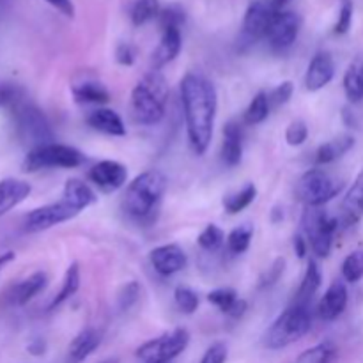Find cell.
I'll return each mask as SVG.
<instances>
[{
	"label": "cell",
	"instance_id": "obj_15",
	"mask_svg": "<svg viewBox=\"0 0 363 363\" xmlns=\"http://www.w3.org/2000/svg\"><path fill=\"white\" fill-rule=\"evenodd\" d=\"M335 77V62L328 52H318L305 73V87L311 92L325 89Z\"/></svg>",
	"mask_w": 363,
	"mask_h": 363
},
{
	"label": "cell",
	"instance_id": "obj_39",
	"mask_svg": "<svg viewBox=\"0 0 363 363\" xmlns=\"http://www.w3.org/2000/svg\"><path fill=\"white\" fill-rule=\"evenodd\" d=\"M184 18H186L184 16V11L179 6H176V4H172V6L160 11L158 20L162 28L165 30V28H181V25L184 23Z\"/></svg>",
	"mask_w": 363,
	"mask_h": 363
},
{
	"label": "cell",
	"instance_id": "obj_13",
	"mask_svg": "<svg viewBox=\"0 0 363 363\" xmlns=\"http://www.w3.org/2000/svg\"><path fill=\"white\" fill-rule=\"evenodd\" d=\"M89 179L105 194L121 190L128 181V169L113 160H103L89 170Z\"/></svg>",
	"mask_w": 363,
	"mask_h": 363
},
{
	"label": "cell",
	"instance_id": "obj_38",
	"mask_svg": "<svg viewBox=\"0 0 363 363\" xmlns=\"http://www.w3.org/2000/svg\"><path fill=\"white\" fill-rule=\"evenodd\" d=\"M174 300H176L177 308L188 315L194 314L199 308V296L195 291L190 289V287H176V291H174Z\"/></svg>",
	"mask_w": 363,
	"mask_h": 363
},
{
	"label": "cell",
	"instance_id": "obj_16",
	"mask_svg": "<svg viewBox=\"0 0 363 363\" xmlns=\"http://www.w3.org/2000/svg\"><path fill=\"white\" fill-rule=\"evenodd\" d=\"M48 284V277L45 272H35L28 275L27 279L20 280L18 284L9 287L6 294V300L14 307H23L28 301L34 300L39 293H43Z\"/></svg>",
	"mask_w": 363,
	"mask_h": 363
},
{
	"label": "cell",
	"instance_id": "obj_49",
	"mask_svg": "<svg viewBox=\"0 0 363 363\" xmlns=\"http://www.w3.org/2000/svg\"><path fill=\"white\" fill-rule=\"evenodd\" d=\"M307 248H308L307 240H305L301 234H296V236H294V252L298 254V257L303 259L305 255H307Z\"/></svg>",
	"mask_w": 363,
	"mask_h": 363
},
{
	"label": "cell",
	"instance_id": "obj_4",
	"mask_svg": "<svg viewBox=\"0 0 363 363\" xmlns=\"http://www.w3.org/2000/svg\"><path fill=\"white\" fill-rule=\"evenodd\" d=\"M169 85L160 71L145 74L131 92V113L144 126H155L165 117Z\"/></svg>",
	"mask_w": 363,
	"mask_h": 363
},
{
	"label": "cell",
	"instance_id": "obj_14",
	"mask_svg": "<svg viewBox=\"0 0 363 363\" xmlns=\"http://www.w3.org/2000/svg\"><path fill=\"white\" fill-rule=\"evenodd\" d=\"M151 266L163 277H172L183 272L188 264V257L179 245H162L149 254Z\"/></svg>",
	"mask_w": 363,
	"mask_h": 363
},
{
	"label": "cell",
	"instance_id": "obj_30",
	"mask_svg": "<svg viewBox=\"0 0 363 363\" xmlns=\"http://www.w3.org/2000/svg\"><path fill=\"white\" fill-rule=\"evenodd\" d=\"M255 197H257V188H255L254 183H248L241 190L225 195L222 204L229 215H238L243 209H247L255 201Z\"/></svg>",
	"mask_w": 363,
	"mask_h": 363
},
{
	"label": "cell",
	"instance_id": "obj_50",
	"mask_svg": "<svg viewBox=\"0 0 363 363\" xmlns=\"http://www.w3.org/2000/svg\"><path fill=\"white\" fill-rule=\"evenodd\" d=\"M14 257H16V255H14V252H6V254L0 255V272H2V269L6 268L11 261H14Z\"/></svg>",
	"mask_w": 363,
	"mask_h": 363
},
{
	"label": "cell",
	"instance_id": "obj_1",
	"mask_svg": "<svg viewBox=\"0 0 363 363\" xmlns=\"http://www.w3.org/2000/svg\"><path fill=\"white\" fill-rule=\"evenodd\" d=\"M181 103L188 140L195 155L202 156L211 145L218 112V94L215 85L204 74L186 73L181 80Z\"/></svg>",
	"mask_w": 363,
	"mask_h": 363
},
{
	"label": "cell",
	"instance_id": "obj_25",
	"mask_svg": "<svg viewBox=\"0 0 363 363\" xmlns=\"http://www.w3.org/2000/svg\"><path fill=\"white\" fill-rule=\"evenodd\" d=\"M62 199L67 202V204L73 206L78 213L87 209L89 206H92L96 201H98V197H96V194L92 191V188L80 179L66 181V184H64Z\"/></svg>",
	"mask_w": 363,
	"mask_h": 363
},
{
	"label": "cell",
	"instance_id": "obj_35",
	"mask_svg": "<svg viewBox=\"0 0 363 363\" xmlns=\"http://www.w3.org/2000/svg\"><path fill=\"white\" fill-rule=\"evenodd\" d=\"M342 277L346 282L357 284L363 279V250H354L344 259Z\"/></svg>",
	"mask_w": 363,
	"mask_h": 363
},
{
	"label": "cell",
	"instance_id": "obj_5",
	"mask_svg": "<svg viewBox=\"0 0 363 363\" xmlns=\"http://www.w3.org/2000/svg\"><path fill=\"white\" fill-rule=\"evenodd\" d=\"M312 330L311 305L296 303L286 308L279 318L273 321L264 335V346L268 350H282L303 339Z\"/></svg>",
	"mask_w": 363,
	"mask_h": 363
},
{
	"label": "cell",
	"instance_id": "obj_7",
	"mask_svg": "<svg viewBox=\"0 0 363 363\" xmlns=\"http://www.w3.org/2000/svg\"><path fill=\"white\" fill-rule=\"evenodd\" d=\"M342 190V181L335 179L323 169H312L300 177L296 184L298 201L307 208H321Z\"/></svg>",
	"mask_w": 363,
	"mask_h": 363
},
{
	"label": "cell",
	"instance_id": "obj_40",
	"mask_svg": "<svg viewBox=\"0 0 363 363\" xmlns=\"http://www.w3.org/2000/svg\"><path fill=\"white\" fill-rule=\"evenodd\" d=\"M353 13H354L353 0H340L339 18H337L335 27H333V32H335V34L342 35L350 32L351 23H353Z\"/></svg>",
	"mask_w": 363,
	"mask_h": 363
},
{
	"label": "cell",
	"instance_id": "obj_34",
	"mask_svg": "<svg viewBox=\"0 0 363 363\" xmlns=\"http://www.w3.org/2000/svg\"><path fill=\"white\" fill-rule=\"evenodd\" d=\"M252 238H254V227L250 223H243V225L230 230V234L227 236V248L234 255L243 254L250 247Z\"/></svg>",
	"mask_w": 363,
	"mask_h": 363
},
{
	"label": "cell",
	"instance_id": "obj_27",
	"mask_svg": "<svg viewBox=\"0 0 363 363\" xmlns=\"http://www.w3.org/2000/svg\"><path fill=\"white\" fill-rule=\"evenodd\" d=\"M73 92V98L77 103H85V105H103V103H108L110 92L105 87V84L96 80H85L80 84H74L71 87Z\"/></svg>",
	"mask_w": 363,
	"mask_h": 363
},
{
	"label": "cell",
	"instance_id": "obj_3",
	"mask_svg": "<svg viewBox=\"0 0 363 363\" xmlns=\"http://www.w3.org/2000/svg\"><path fill=\"white\" fill-rule=\"evenodd\" d=\"M167 191V177L160 170H147L135 177L126 188L123 206L124 211L138 222L152 220L163 195Z\"/></svg>",
	"mask_w": 363,
	"mask_h": 363
},
{
	"label": "cell",
	"instance_id": "obj_42",
	"mask_svg": "<svg viewBox=\"0 0 363 363\" xmlns=\"http://www.w3.org/2000/svg\"><path fill=\"white\" fill-rule=\"evenodd\" d=\"M293 91L294 87L291 82H284V84L277 85L272 92H268L269 106H272V108H280V106H284L291 98H293Z\"/></svg>",
	"mask_w": 363,
	"mask_h": 363
},
{
	"label": "cell",
	"instance_id": "obj_53",
	"mask_svg": "<svg viewBox=\"0 0 363 363\" xmlns=\"http://www.w3.org/2000/svg\"><path fill=\"white\" fill-rule=\"evenodd\" d=\"M101 363H119V360H116V358H110V360H105V362H101Z\"/></svg>",
	"mask_w": 363,
	"mask_h": 363
},
{
	"label": "cell",
	"instance_id": "obj_47",
	"mask_svg": "<svg viewBox=\"0 0 363 363\" xmlns=\"http://www.w3.org/2000/svg\"><path fill=\"white\" fill-rule=\"evenodd\" d=\"M45 2H48L52 7H55V9L59 11V13H62L64 16H67V18L74 16L73 0H45Z\"/></svg>",
	"mask_w": 363,
	"mask_h": 363
},
{
	"label": "cell",
	"instance_id": "obj_23",
	"mask_svg": "<svg viewBox=\"0 0 363 363\" xmlns=\"http://www.w3.org/2000/svg\"><path fill=\"white\" fill-rule=\"evenodd\" d=\"M101 344V333L94 328H85L78 333L69 344L67 350V360L69 363H82L87 360Z\"/></svg>",
	"mask_w": 363,
	"mask_h": 363
},
{
	"label": "cell",
	"instance_id": "obj_20",
	"mask_svg": "<svg viewBox=\"0 0 363 363\" xmlns=\"http://www.w3.org/2000/svg\"><path fill=\"white\" fill-rule=\"evenodd\" d=\"M87 124L92 130L108 137H124L126 126L119 113L112 108H96L87 116Z\"/></svg>",
	"mask_w": 363,
	"mask_h": 363
},
{
	"label": "cell",
	"instance_id": "obj_24",
	"mask_svg": "<svg viewBox=\"0 0 363 363\" xmlns=\"http://www.w3.org/2000/svg\"><path fill=\"white\" fill-rule=\"evenodd\" d=\"M208 301L211 305H215L220 312H223V314H227L233 319H240L248 308L247 301L241 300L236 294V291L229 289V287L211 291V293L208 294Z\"/></svg>",
	"mask_w": 363,
	"mask_h": 363
},
{
	"label": "cell",
	"instance_id": "obj_51",
	"mask_svg": "<svg viewBox=\"0 0 363 363\" xmlns=\"http://www.w3.org/2000/svg\"><path fill=\"white\" fill-rule=\"evenodd\" d=\"M269 2H272V6L275 7L277 11H284V7H286L287 4L293 2V0H269Z\"/></svg>",
	"mask_w": 363,
	"mask_h": 363
},
{
	"label": "cell",
	"instance_id": "obj_45",
	"mask_svg": "<svg viewBox=\"0 0 363 363\" xmlns=\"http://www.w3.org/2000/svg\"><path fill=\"white\" fill-rule=\"evenodd\" d=\"M284 266H286V261H284V259H277V261L273 262L272 268H268V272H266L264 277L261 279V287H269L275 282H279L280 275L284 273Z\"/></svg>",
	"mask_w": 363,
	"mask_h": 363
},
{
	"label": "cell",
	"instance_id": "obj_18",
	"mask_svg": "<svg viewBox=\"0 0 363 363\" xmlns=\"http://www.w3.org/2000/svg\"><path fill=\"white\" fill-rule=\"evenodd\" d=\"M181 48H183L181 28H165L158 46H156V50L152 52V57H151L152 69L160 71L162 67H165L167 64L172 62V60L179 55Z\"/></svg>",
	"mask_w": 363,
	"mask_h": 363
},
{
	"label": "cell",
	"instance_id": "obj_12",
	"mask_svg": "<svg viewBox=\"0 0 363 363\" xmlns=\"http://www.w3.org/2000/svg\"><path fill=\"white\" fill-rule=\"evenodd\" d=\"M301 28L300 14L294 11H279L266 34V41L273 50H286L296 41Z\"/></svg>",
	"mask_w": 363,
	"mask_h": 363
},
{
	"label": "cell",
	"instance_id": "obj_43",
	"mask_svg": "<svg viewBox=\"0 0 363 363\" xmlns=\"http://www.w3.org/2000/svg\"><path fill=\"white\" fill-rule=\"evenodd\" d=\"M138 296H140V286H138L135 280H131V282H128L126 286L121 289L119 296H117L121 311H128V308L133 307L138 301Z\"/></svg>",
	"mask_w": 363,
	"mask_h": 363
},
{
	"label": "cell",
	"instance_id": "obj_19",
	"mask_svg": "<svg viewBox=\"0 0 363 363\" xmlns=\"http://www.w3.org/2000/svg\"><path fill=\"white\" fill-rule=\"evenodd\" d=\"M340 211H342L340 220L346 227L357 225L363 218V169L347 190L342 206H340Z\"/></svg>",
	"mask_w": 363,
	"mask_h": 363
},
{
	"label": "cell",
	"instance_id": "obj_11",
	"mask_svg": "<svg viewBox=\"0 0 363 363\" xmlns=\"http://www.w3.org/2000/svg\"><path fill=\"white\" fill-rule=\"evenodd\" d=\"M78 215L77 209L73 206L67 204L64 199L53 204L41 206L35 208L25 216L23 220V229L25 233H41V230H48L52 227L59 225V223L69 222L74 216Z\"/></svg>",
	"mask_w": 363,
	"mask_h": 363
},
{
	"label": "cell",
	"instance_id": "obj_36",
	"mask_svg": "<svg viewBox=\"0 0 363 363\" xmlns=\"http://www.w3.org/2000/svg\"><path fill=\"white\" fill-rule=\"evenodd\" d=\"M333 353H335V350H333V346L330 342L318 344V346L303 351L298 357L296 363H330L333 358Z\"/></svg>",
	"mask_w": 363,
	"mask_h": 363
},
{
	"label": "cell",
	"instance_id": "obj_8",
	"mask_svg": "<svg viewBox=\"0 0 363 363\" xmlns=\"http://www.w3.org/2000/svg\"><path fill=\"white\" fill-rule=\"evenodd\" d=\"M190 344V333L184 328H176L156 339L147 340L137 350V358L142 363H170L184 353Z\"/></svg>",
	"mask_w": 363,
	"mask_h": 363
},
{
	"label": "cell",
	"instance_id": "obj_2",
	"mask_svg": "<svg viewBox=\"0 0 363 363\" xmlns=\"http://www.w3.org/2000/svg\"><path fill=\"white\" fill-rule=\"evenodd\" d=\"M4 91H6L4 106H7V110H9L14 130H16L18 138L23 144L30 145V149H34L39 147V145L55 142V135H53L48 119L35 103H32L16 87H4Z\"/></svg>",
	"mask_w": 363,
	"mask_h": 363
},
{
	"label": "cell",
	"instance_id": "obj_46",
	"mask_svg": "<svg viewBox=\"0 0 363 363\" xmlns=\"http://www.w3.org/2000/svg\"><path fill=\"white\" fill-rule=\"evenodd\" d=\"M116 59L121 66H133L135 59H137V52L130 43H121L116 50Z\"/></svg>",
	"mask_w": 363,
	"mask_h": 363
},
{
	"label": "cell",
	"instance_id": "obj_26",
	"mask_svg": "<svg viewBox=\"0 0 363 363\" xmlns=\"http://www.w3.org/2000/svg\"><path fill=\"white\" fill-rule=\"evenodd\" d=\"M354 147V137L351 135H339V137L332 138L315 152V165H330V163L337 162L342 158L344 155Z\"/></svg>",
	"mask_w": 363,
	"mask_h": 363
},
{
	"label": "cell",
	"instance_id": "obj_41",
	"mask_svg": "<svg viewBox=\"0 0 363 363\" xmlns=\"http://www.w3.org/2000/svg\"><path fill=\"white\" fill-rule=\"evenodd\" d=\"M307 137H308V128H307V124H305L301 119L293 121V123L287 126L286 140H287V144L293 145V147L305 144Z\"/></svg>",
	"mask_w": 363,
	"mask_h": 363
},
{
	"label": "cell",
	"instance_id": "obj_10",
	"mask_svg": "<svg viewBox=\"0 0 363 363\" xmlns=\"http://www.w3.org/2000/svg\"><path fill=\"white\" fill-rule=\"evenodd\" d=\"M279 11L272 6L269 0H254L248 6L245 13L243 25L240 32V46L241 48H250L261 39H266L268 28L272 25L273 18Z\"/></svg>",
	"mask_w": 363,
	"mask_h": 363
},
{
	"label": "cell",
	"instance_id": "obj_9",
	"mask_svg": "<svg viewBox=\"0 0 363 363\" xmlns=\"http://www.w3.org/2000/svg\"><path fill=\"white\" fill-rule=\"evenodd\" d=\"M339 227V220L330 216L319 208H308L303 215V230L308 238L312 252L318 257H328L332 252L333 236Z\"/></svg>",
	"mask_w": 363,
	"mask_h": 363
},
{
	"label": "cell",
	"instance_id": "obj_6",
	"mask_svg": "<svg viewBox=\"0 0 363 363\" xmlns=\"http://www.w3.org/2000/svg\"><path fill=\"white\" fill-rule=\"evenodd\" d=\"M84 162V152L78 151L77 147L52 142V144L30 149L23 160V170L25 172H38V170L45 169H74Z\"/></svg>",
	"mask_w": 363,
	"mask_h": 363
},
{
	"label": "cell",
	"instance_id": "obj_31",
	"mask_svg": "<svg viewBox=\"0 0 363 363\" xmlns=\"http://www.w3.org/2000/svg\"><path fill=\"white\" fill-rule=\"evenodd\" d=\"M78 289H80V266H78V262H73V264H69V268L66 269L62 286H60V291L57 293V296L53 298L52 303H50V308H55L59 307V305H62L64 301L69 300L73 294H77Z\"/></svg>",
	"mask_w": 363,
	"mask_h": 363
},
{
	"label": "cell",
	"instance_id": "obj_48",
	"mask_svg": "<svg viewBox=\"0 0 363 363\" xmlns=\"http://www.w3.org/2000/svg\"><path fill=\"white\" fill-rule=\"evenodd\" d=\"M28 353L34 354V357H41V354L46 353V342L43 339H34L27 346Z\"/></svg>",
	"mask_w": 363,
	"mask_h": 363
},
{
	"label": "cell",
	"instance_id": "obj_33",
	"mask_svg": "<svg viewBox=\"0 0 363 363\" xmlns=\"http://www.w3.org/2000/svg\"><path fill=\"white\" fill-rule=\"evenodd\" d=\"M269 99H268V92L261 91L254 96V99L248 105L247 112H245V123L250 124V126H255V124H261L262 121L268 119L269 116Z\"/></svg>",
	"mask_w": 363,
	"mask_h": 363
},
{
	"label": "cell",
	"instance_id": "obj_52",
	"mask_svg": "<svg viewBox=\"0 0 363 363\" xmlns=\"http://www.w3.org/2000/svg\"><path fill=\"white\" fill-rule=\"evenodd\" d=\"M4 103H6V91L2 87L0 89V106H4Z\"/></svg>",
	"mask_w": 363,
	"mask_h": 363
},
{
	"label": "cell",
	"instance_id": "obj_28",
	"mask_svg": "<svg viewBox=\"0 0 363 363\" xmlns=\"http://www.w3.org/2000/svg\"><path fill=\"white\" fill-rule=\"evenodd\" d=\"M323 282V275L321 269H319L318 262L315 261H308L307 272H305L303 280L300 284V289L296 293V303H303V305H311L312 298L315 296L318 289L321 287Z\"/></svg>",
	"mask_w": 363,
	"mask_h": 363
},
{
	"label": "cell",
	"instance_id": "obj_21",
	"mask_svg": "<svg viewBox=\"0 0 363 363\" xmlns=\"http://www.w3.org/2000/svg\"><path fill=\"white\" fill-rule=\"evenodd\" d=\"M30 191L32 186L27 181L16 179V177H7L0 181V216L21 204L30 195Z\"/></svg>",
	"mask_w": 363,
	"mask_h": 363
},
{
	"label": "cell",
	"instance_id": "obj_29",
	"mask_svg": "<svg viewBox=\"0 0 363 363\" xmlns=\"http://www.w3.org/2000/svg\"><path fill=\"white\" fill-rule=\"evenodd\" d=\"M344 92L351 103H358L363 99V59L358 57L344 74Z\"/></svg>",
	"mask_w": 363,
	"mask_h": 363
},
{
	"label": "cell",
	"instance_id": "obj_37",
	"mask_svg": "<svg viewBox=\"0 0 363 363\" xmlns=\"http://www.w3.org/2000/svg\"><path fill=\"white\" fill-rule=\"evenodd\" d=\"M197 241L199 245H201V248H204L206 252H215L223 245L225 234H223V230L220 229L218 225L211 223V225H208L201 234H199Z\"/></svg>",
	"mask_w": 363,
	"mask_h": 363
},
{
	"label": "cell",
	"instance_id": "obj_17",
	"mask_svg": "<svg viewBox=\"0 0 363 363\" xmlns=\"http://www.w3.org/2000/svg\"><path fill=\"white\" fill-rule=\"evenodd\" d=\"M347 307V287L342 280H335V282L330 284V287L326 289L325 296L319 301V318L323 321H335L339 315H342V312Z\"/></svg>",
	"mask_w": 363,
	"mask_h": 363
},
{
	"label": "cell",
	"instance_id": "obj_44",
	"mask_svg": "<svg viewBox=\"0 0 363 363\" xmlns=\"http://www.w3.org/2000/svg\"><path fill=\"white\" fill-rule=\"evenodd\" d=\"M227 354H229V350H227L225 344L216 342V344H213L208 351H206L201 363H225Z\"/></svg>",
	"mask_w": 363,
	"mask_h": 363
},
{
	"label": "cell",
	"instance_id": "obj_32",
	"mask_svg": "<svg viewBox=\"0 0 363 363\" xmlns=\"http://www.w3.org/2000/svg\"><path fill=\"white\" fill-rule=\"evenodd\" d=\"M160 0H135L133 6H131V23L135 27H140V25L149 23L151 20L160 16Z\"/></svg>",
	"mask_w": 363,
	"mask_h": 363
},
{
	"label": "cell",
	"instance_id": "obj_22",
	"mask_svg": "<svg viewBox=\"0 0 363 363\" xmlns=\"http://www.w3.org/2000/svg\"><path fill=\"white\" fill-rule=\"evenodd\" d=\"M243 158V130L238 123L230 121L223 126L222 160L227 167H236Z\"/></svg>",
	"mask_w": 363,
	"mask_h": 363
}]
</instances>
